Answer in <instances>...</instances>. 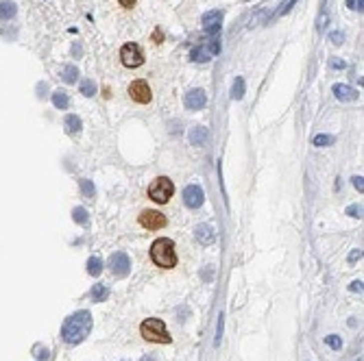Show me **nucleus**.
I'll list each match as a JSON object with an SVG mask.
<instances>
[{"label": "nucleus", "instance_id": "9", "mask_svg": "<svg viewBox=\"0 0 364 361\" xmlns=\"http://www.w3.org/2000/svg\"><path fill=\"white\" fill-rule=\"evenodd\" d=\"M140 224L144 228H148V231H157V228L166 226V215L159 213V211H153V209H146V211H142V215H140Z\"/></svg>", "mask_w": 364, "mask_h": 361}, {"label": "nucleus", "instance_id": "28", "mask_svg": "<svg viewBox=\"0 0 364 361\" xmlns=\"http://www.w3.org/2000/svg\"><path fill=\"white\" fill-rule=\"evenodd\" d=\"M347 213H349V215H354V218H360L362 207H360V204H354V207H349V209H347Z\"/></svg>", "mask_w": 364, "mask_h": 361}, {"label": "nucleus", "instance_id": "20", "mask_svg": "<svg viewBox=\"0 0 364 361\" xmlns=\"http://www.w3.org/2000/svg\"><path fill=\"white\" fill-rule=\"evenodd\" d=\"M242 96H244V79L242 76H238V79L234 81V87H231V98L242 100Z\"/></svg>", "mask_w": 364, "mask_h": 361}, {"label": "nucleus", "instance_id": "15", "mask_svg": "<svg viewBox=\"0 0 364 361\" xmlns=\"http://www.w3.org/2000/svg\"><path fill=\"white\" fill-rule=\"evenodd\" d=\"M207 140V129L205 126H194L192 131H190V142H192V146H203Z\"/></svg>", "mask_w": 364, "mask_h": 361}, {"label": "nucleus", "instance_id": "18", "mask_svg": "<svg viewBox=\"0 0 364 361\" xmlns=\"http://www.w3.org/2000/svg\"><path fill=\"white\" fill-rule=\"evenodd\" d=\"M52 105H55L57 109H68V105H70L68 94L61 92V89H59V92H55V94H52Z\"/></svg>", "mask_w": 364, "mask_h": 361}, {"label": "nucleus", "instance_id": "29", "mask_svg": "<svg viewBox=\"0 0 364 361\" xmlns=\"http://www.w3.org/2000/svg\"><path fill=\"white\" fill-rule=\"evenodd\" d=\"M330 65H332V68H336V70H340V68H345V65H347V63H345V61H340L338 57H334L332 61H330Z\"/></svg>", "mask_w": 364, "mask_h": 361}, {"label": "nucleus", "instance_id": "16", "mask_svg": "<svg viewBox=\"0 0 364 361\" xmlns=\"http://www.w3.org/2000/svg\"><path fill=\"white\" fill-rule=\"evenodd\" d=\"M15 15V4L11 0H0V20H11Z\"/></svg>", "mask_w": 364, "mask_h": 361}, {"label": "nucleus", "instance_id": "21", "mask_svg": "<svg viewBox=\"0 0 364 361\" xmlns=\"http://www.w3.org/2000/svg\"><path fill=\"white\" fill-rule=\"evenodd\" d=\"M107 296H109V290H107L105 285H94V290H92V298L96 300V303H105Z\"/></svg>", "mask_w": 364, "mask_h": 361}, {"label": "nucleus", "instance_id": "17", "mask_svg": "<svg viewBox=\"0 0 364 361\" xmlns=\"http://www.w3.org/2000/svg\"><path fill=\"white\" fill-rule=\"evenodd\" d=\"M63 124H65V129H68V133H72V135L81 131V118L79 116H72V113L63 118Z\"/></svg>", "mask_w": 364, "mask_h": 361}, {"label": "nucleus", "instance_id": "22", "mask_svg": "<svg viewBox=\"0 0 364 361\" xmlns=\"http://www.w3.org/2000/svg\"><path fill=\"white\" fill-rule=\"evenodd\" d=\"M76 76H79V70H76L74 65H65L63 72H61V79L65 83H76Z\"/></svg>", "mask_w": 364, "mask_h": 361}, {"label": "nucleus", "instance_id": "6", "mask_svg": "<svg viewBox=\"0 0 364 361\" xmlns=\"http://www.w3.org/2000/svg\"><path fill=\"white\" fill-rule=\"evenodd\" d=\"M120 61L124 68H140L144 63V52L138 44H124L120 48Z\"/></svg>", "mask_w": 364, "mask_h": 361}, {"label": "nucleus", "instance_id": "27", "mask_svg": "<svg viewBox=\"0 0 364 361\" xmlns=\"http://www.w3.org/2000/svg\"><path fill=\"white\" fill-rule=\"evenodd\" d=\"M81 191L87 198H92L94 196V183H92V180H81Z\"/></svg>", "mask_w": 364, "mask_h": 361}, {"label": "nucleus", "instance_id": "13", "mask_svg": "<svg viewBox=\"0 0 364 361\" xmlns=\"http://www.w3.org/2000/svg\"><path fill=\"white\" fill-rule=\"evenodd\" d=\"M214 228L212 226H207V224H201V226H196V242L199 244H203V246H210L212 242H214Z\"/></svg>", "mask_w": 364, "mask_h": 361}, {"label": "nucleus", "instance_id": "25", "mask_svg": "<svg viewBox=\"0 0 364 361\" xmlns=\"http://www.w3.org/2000/svg\"><path fill=\"white\" fill-rule=\"evenodd\" d=\"M332 144H334V137L332 135H316L314 137V146L323 148V146H332Z\"/></svg>", "mask_w": 364, "mask_h": 361}, {"label": "nucleus", "instance_id": "30", "mask_svg": "<svg viewBox=\"0 0 364 361\" xmlns=\"http://www.w3.org/2000/svg\"><path fill=\"white\" fill-rule=\"evenodd\" d=\"M343 39H345V35H343V33H332V41H334L336 46L343 44Z\"/></svg>", "mask_w": 364, "mask_h": 361}, {"label": "nucleus", "instance_id": "1", "mask_svg": "<svg viewBox=\"0 0 364 361\" xmlns=\"http://www.w3.org/2000/svg\"><path fill=\"white\" fill-rule=\"evenodd\" d=\"M92 331V314L89 311H76L63 322L61 340L65 344H79L89 335Z\"/></svg>", "mask_w": 364, "mask_h": 361}, {"label": "nucleus", "instance_id": "3", "mask_svg": "<svg viewBox=\"0 0 364 361\" xmlns=\"http://www.w3.org/2000/svg\"><path fill=\"white\" fill-rule=\"evenodd\" d=\"M140 333L144 340L155 342V344H170L172 342L164 320H159V318H148V320H144L140 327Z\"/></svg>", "mask_w": 364, "mask_h": 361}, {"label": "nucleus", "instance_id": "19", "mask_svg": "<svg viewBox=\"0 0 364 361\" xmlns=\"http://www.w3.org/2000/svg\"><path fill=\"white\" fill-rule=\"evenodd\" d=\"M87 272L92 276H98L100 272H103V261H100L98 257H89L87 259Z\"/></svg>", "mask_w": 364, "mask_h": 361}, {"label": "nucleus", "instance_id": "23", "mask_svg": "<svg viewBox=\"0 0 364 361\" xmlns=\"http://www.w3.org/2000/svg\"><path fill=\"white\" fill-rule=\"evenodd\" d=\"M79 89H81L83 96H94V94H96V83L89 81V79H85V81H81Z\"/></svg>", "mask_w": 364, "mask_h": 361}, {"label": "nucleus", "instance_id": "33", "mask_svg": "<svg viewBox=\"0 0 364 361\" xmlns=\"http://www.w3.org/2000/svg\"><path fill=\"white\" fill-rule=\"evenodd\" d=\"M358 257H362V250H354V252H351V255H349V261H351V263L358 261Z\"/></svg>", "mask_w": 364, "mask_h": 361}, {"label": "nucleus", "instance_id": "26", "mask_svg": "<svg viewBox=\"0 0 364 361\" xmlns=\"http://www.w3.org/2000/svg\"><path fill=\"white\" fill-rule=\"evenodd\" d=\"M72 213H74V222H79V224H85V222H87V211H85V209L76 207Z\"/></svg>", "mask_w": 364, "mask_h": 361}, {"label": "nucleus", "instance_id": "14", "mask_svg": "<svg viewBox=\"0 0 364 361\" xmlns=\"http://www.w3.org/2000/svg\"><path fill=\"white\" fill-rule=\"evenodd\" d=\"M334 94H336V98L338 100H343V102H349V100H356L358 98V92L354 87H349V85H334Z\"/></svg>", "mask_w": 364, "mask_h": 361}, {"label": "nucleus", "instance_id": "32", "mask_svg": "<svg viewBox=\"0 0 364 361\" xmlns=\"http://www.w3.org/2000/svg\"><path fill=\"white\" fill-rule=\"evenodd\" d=\"M354 185H356V189H360V191H362V189H364V183H362V177H356V179H354Z\"/></svg>", "mask_w": 364, "mask_h": 361}, {"label": "nucleus", "instance_id": "2", "mask_svg": "<svg viewBox=\"0 0 364 361\" xmlns=\"http://www.w3.org/2000/svg\"><path fill=\"white\" fill-rule=\"evenodd\" d=\"M151 259L155 261L157 268H175L177 266V252H175V244L168 237H159L155 239L151 246Z\"/></svg>", "mask_w": 364, "mask_h": 361}, {"label": "nucleus", "instance_id": "34", "mask_svg": "<svg viewBox=\"0 0 364 361\" xmlns=\"http://www.w3.org/2000/svg\"><path fill=\"white\" fill-rule=\"evenodd\" d=\"M351 292H362V281L351 283Z\"/></svg>", "mask_w": 364, "mask_h": 361}, {"label": "nucleus", "instance_id": "11", "mask_svg": "<svg viewBox=\"0 0 364 361\" xmlns=\"http://www.w3.org/2000/svg\"><path fill=\"white\" fill-rule=\"evenodd\" d=\"M186 109H190V111H199V109H203V107L207 105V94H205V89H190V92L186 94Z\"/></svg>", "mask_w": 364, "mask_h": 361}, {"label": "nucleus", "instance_id": "31", "mask_svg": "<svg viewBox=\"0 0 364 361\" xmlns=\"http://www.w3.org/2000/svg\"><path fill=\"white\" fill-rule=\"evenodd\" d=\"M118 2H120L124 9H131V7H133V4H135V2H138V0H118Z\"/></svg>", "mask_w": 364, "mask_h": 361}, {"label": "nucleus", "instance_id": "5", "mask_svg": "<svg viewBox=\"0 0 364 361\" xmlns=\"http://www.w3.org/2000/svg\"><path fill=\"white\" fill-rule=\"evenodd\" d=\"M220 52V41L218 37H210L207 41H203V44L194 46L192 50H190V59L196 63H205L210 61V59H214Z\"/></svg>", "mask_w": 364, "mask_h": 361}, {"label": "nucleus", "instance_id": "8", "mask_svg": "<svg viewBox=\"0 0 364 361\" xmlns=\"http://www.w3.org/2000/svg\"><path fill=\"white\" fill-rule=\"evenodd\" d=\"M220 22H223V11H207L203 15V31L207 33V37H218L220 33Z\"/></svg>", "mask_w": 364, "mask_h": 361}, {"label": "nucleus", "instance_id": "12", "mask_svg": "<svg viewBox=\"0 0 364 361\" xmlns=\"http://www.w3.org/2000/svg\"><path fill=\"white\" fill-rule=\"evenodd\" d=\"M109 268H111V272L116 274V276H127L129 274V268H131L129 257L124 255V252H116V255H111Z\"/></svg>", "mask_w": 364, "mask_h": 361}, {"label": "nucleus", "instance_id": "7", "mask_svg": "<svg viewBox=\"0 0 364 361\" xmlns=\"http://www.w3.org/2000/svg\"><path fill=\"white\" fill-rule=\"evenodd\" d=\"M129 96H131V100L140 102V105H148L151 98H153L151 87H148L146 81H133V83H131V85H129Z\"/></svg>", "mask_w": 364, "mask_h": 361}, {"label": "nucleus", "instance_id": "10", "mask_svg": "<svg viewBox=\"0 0 364 361\" xmlns=\"http://www.w3.org/2000/svg\"><path fill=\"white\" fill-rule=\"evenodd\" d=\"M183 202H186L190 209H199L201 204L205 202V194H203V189L199 185H188V187L183 189Z\"/></svg>", "mask_w": 364, "mask_h": 361}, {"label": "nucleus", "instance_id": "4", "mask_svg": "<svg viewBox=\"0 0 364 361\" xmlns=\"http://www.w3.org/2000/svg\"><path fill=\"white\" fill-rule=\"evenodd\" d=\"M175 194V185H172V180L168 177H159L153 180V185L148 187V198L155 200L157 204H166Z\"/></svg>", "mask_w": 364, "mask_h": 361}, {"label": "nucleus", "instance_id": "24", "mask_svg": "<svg viewBox=\"0 0 364 361\" xmlns=\"http://www.w3.org/2000/svg\"><path fill=\"white\" fill-rule=\"evenodd\" d=\"M325 344L330 346V348H334V351H340V348H343V340H340L338 335H327Z\"/></svg>", "mask_w": 364, "mask_h": 361}]
</instances>
